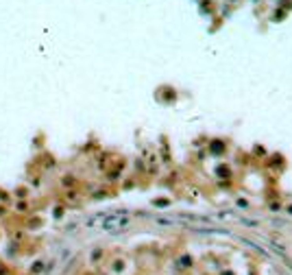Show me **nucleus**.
Masks as SVG:
<instances>
[{"label": "nucleus", "mask_w": 292, "mask_h": 275, "mask_svg": "<svg viewBox=\"0 0 292 275\" xmlns=\"http://www.w3.org/2000/svg\"><path fill=\"white\" fill-rule=\"evenodd\" d=\"M92 221H102L100 227L107 229V231L124 229V227H129V223H131V218H129L124 212H120V210H116V212H107V214H98V216H94Z\"/></svg>", "instance_id": "obj_1"}]
</instances>
